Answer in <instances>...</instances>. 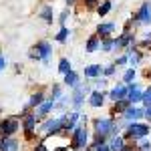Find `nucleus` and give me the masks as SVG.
Wrapping results in <instances>:
<instances>
[{
  "label": "nucleus",
  "mask_w": 151,
  "mask_h": 151,
  "mask_svg": "<svg viewBox=\"0 0 151 151\" xmlns=\"http://www.w3.org/2000/svg\"><path fill=\"white\" fill-rule=\"evenodd\" d=\"M67 69H69V65H67V60H63V63H60V70L67 73Z\"/></svg>",
  "instance_id": "5"
},
{
  "label": "nucleus",
  "mask_w": 151,
  "mask_h": 151,
  "mask_svg": "<svg viewBox=\"0 0 151 151\" xmlns=\"http://www.w3.org/2000/svg\"><path fill=\"white\" fill-rule=\"evenodd\" d=\"M75 79H77L75 75H67V79H65V81H67V83H70V85H73V83H75Z\"/></svg>",
  "instance_id": "4"
},
{
  "label": "nucleus",
  "mask_w": 151,
  "mask_h": 151,
  "mask_svg": "<svg viewBox=\"0 0 151 151\" xmlns=\"http://www.w3.org/2000/svg\"><path fill=\"white\" fill-rule=\"evenodd\" d=\"M109 8H111V2H105L103 6L99 8V12H101V14H105V12H109Z\"/></svg>",
  "instance_id": "2"
},
{
  "label": "nucleus",
  "mask_w": 151,
  "mask_h": 151,
  "mask_svg": "<svg viewBox=\"0 0 151 151\" xmlns=\"http://www.w3.org/2000/svg\"><path fill=\"white\" fill-rule=\"evenodd\" d=\"M14 129H16V123L14 121H8L6 125H2V131H6V133H12Z\"/></svg>",
  "instance_id": "1"
},
{
  "label": "nucleus",
  "mask_w": 151,
  "mask_h": 151,
  "mask_svg": "<svg viewBox=\"0 0 151 151\" xmlns=\"http://www.w3.org/2000/svg\"><path fill=\"white\" fill-rule=\"evenodd\" d=\"M69 2H73V0H69Z\"/></svg>",
  "instance_id": "7"
},
{
  "label": "nucleus",
  "mask_w": 151,
  "mask_h": 151,
  "mask_svg": "<svg viewBox=\"0 0 151 151\" xmlns=\"http://www.w3.org/2000/svg\"><path fill=\"white\" fill-rule=\"evenodd\" d=\"M0 67H4V60H2V58H0Z\"/></svg>",
  "instance_id": "6"
},
{
  "label": "nucleus",
  "mask_w": 151,
  "mask_h": 151,
  "mask_svg": "<svg viewBox=\"0 0 151 151\" xmlns=\"http://www.w3.org/2000/svg\"><path fill=\"white\" fill-rule=\"evenodd\" d=\"M99 30H103V32H109V30H113V24H105V26H101Z\"/></svg>",
  "instance_id": "3"
}]
</instances>
